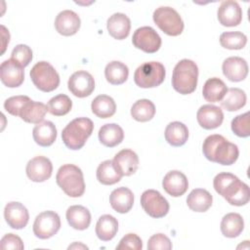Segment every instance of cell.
Listing matches in <instances>:
<instances>
[{
  "instance_id": "cell-1",
  "label": "cell",
  "mask_w": 250,
  "mask_h": 250,
  "mask_svg": "<svg viewBox=\"0 0 250 250\" xmlns=\"http://www.w3.org/2000/svg\"><path fill=\"white\" fill-rule=\"evenodd\" d=\"M215 190L230 205L242 206L249 202V187L231 173H219L213 181Z\"/></svg>"
},
{
  "instance_id": "cell-2",
  "label": "cell",
  "mask_w": 250,
  "mask_h": 250,
  "mask_svg": "<svg viewBox=\"0 0 250 250\" xmlns=\"http://www.w3.org/2000/svg\"><path fill=\"white\" fill-rule=\"evenodd\" d=\"M202 151L209 161L222 165L233 164L239 154L238 147L235 144L229 142L222 135L218 134L210 135L204 140Z\"/></svg>"
},
{
  "instance_id": "cell-3",
  "label": "cell",
  "mask_w": 250,
  "mask_h": 250,
  "mask_svg": "<svg viewBox=\"0 0 250 250\" xmlns=\"http://www.w3.org/2000/svg\"><path fill=\"white\" fill-rule=\"evenodd\" d=\"M197 79L198 67L193 61L184 59L175 65L172 75V86L178 93L188 95L194 92L197 86Z\"/></svg>"
},
{
  "instance_id": "cell-4",
  "label": "cell",
  "mask_w": 250,
  "mask_h": 250,
  "mask_svg": "<svg viewBox=\"0 0 250 250\" xmlns=\"http://www.w3.org/2000/svg\"><path fill=\"white\" fill-rule=\"evenodd\" d=\"M94 130L93 121L87 117H78L70 121L62 132V139L69 149L77 150L84 146Z\"/></svg>"
},
{
  "instance_id": "cell-5",
  "label": "cell",
  "mask_w": 250,
  "mask_h": 250,
  "mask_svg": "<svg viewBox=\"0 0 250 250\" xmlns=\"http://www.w3.org/2000/svg\"><path fill=\"white\" fill-rule=\"evenodd\" d=\"M58 186L70 197H79L85 191V182L81 169L73 164L60 167L56 176Z\"/></svg>"
},
{
  "instance_id": "cell-6",
  "label": "cell",
  "mask_w": 250,
  "mask_h": 250,
  "mask_svg": "<svg viewBox=\"0 0 250 250\" xmlns=\"http://www.w3.org/2000/svg\"><path fill=\"white\" fill-rule=\"evenodd\" d=\"M30 78L34 86L43 92H52L60 84V76L55 67L48 62H38L30 70Z\"/></svg>"
},
{
  "instance_id": "cell-7",
  "label": "cell",
  "mask_w": 250,
  "mask_h": 250,
  "mask_svg": "<svg viewBox=\"0 0 250 250\" xmlns=\"http://www.w3.org/2000/svg\"><path fill=\"white\" fill-rule=\"evenodd\" d=\"M165 74V67L161 62H145L136 69L134 81L141 88H154L164 81Z\"/></svg>"
},
{
  "instance_id": "cell-8",
  "label": "cell",
  "mask_w": 250,
  "mask_h": 250,
  "mask_svg": "<svg viewBox=\"0 0 250 250\" xmlns=\"http://www.w3.org/2000/svg\"><path fill=\"white\" fill-rule=\"evenodd\" d=\"M152 19L155 24L167 35L178 36L184 30V21L181 16L171 7L157 8L153 12Z\"/></svg>"
},
{
  "instance_id": "cell-9",
  "label": "cell",
  "mask_w": 250,
  "mask_h": 250,
  "mask_svg": "<svg viewBox=\"0 0 250 250\" xmlns=\"http://www.w3.org/2000/svg\"><path fill=\"white\" fill-rule=\"evenodd\" d=\"M61 229L60 216L54 211H44L36 216L33 223V233L40 239L54 236Z\"/></svg>"
},
{
  "instance_id": "cell-10",
  "label": "cell",
  "mask_w": 250,
  "mask_h": 250,
  "mask_svg": "<svg viewBox=\"0 0 250 250\" xmlns=\"http://www.w3.org/2000/svg\"><path fill=\"white\" fill-rule=\"evenodd\" d=\"M141 205L145 212L152 218H162L169 211V203L161 193L154 189L145 190L141 196Z\"/></svg>"
},
{
  "instance_id": "cell-11",
  "label": "cell",
  "mask_w": 250,
  "mask_h": 250,
  "mask_svg": "<svg viewBox=\"0 0 250 250\" xmlns=\"http://www.w3.org/2000/svg\"><path fill=\"white\" fill-rule=\"evenodd\" d=\"M132 43L137 49L148 54H153L159 50L161 38L152 27L142 26L134 32Z\"/></svg>"
},
{
  "instance_id": "cell-12",
  "label": "cell",
  "mask_w": 250,
  "mask_h": 250,
  "mask_svg": "<svg viewBox=\"0 0 250 250\" xmlns=\"http://www.w3.org/2000/svg\"><path fill=\"white\" fill-rule=\"evenodd\" d=\"M68 90L78 98L90 96L95 89L94 77L85 70L75 71L68 79Z\"/></svg>"
},
{
  "instance_id": "cell-13",
  "label": "cell",
  "mask_w": 250,
  "mask_h": 250,
  "mask_svg": "<svg viewBox=\"0 0 250 250\" xmlns=\"http://www.w3.org/2000/svg\"><path fill=\"white\" fill-rule=\"evenodd\" d=\"M25 172L28 179L32 182L42 183L51 177L53 165L49 158L39 155L33 157L27 162Z\"/></svg>"
},
{
  "instance_id": "cell-14",
  "label": "cell",
  "mask_w": 250,
  "mask_h": 250,
  "mask_svg": "<svg viewBox=\"0 0 250 250\" xmlns=\"http://www.w3.org/2000/svg\"><path fill=\"white\" fill-rule=\"evenodd\" d=\"M0 78L6 87H19L24 80L23 67L12 59L6 60L0 65Z\"/></svg>"
},
{
  "instance_id": "cell-15",
  "label": "cell",
  "mask_w": 250,
  "mask_h": 250,
  "mask_svg": "<svg viewBox=\"0 0 250 250\" xmlns=\"http://www.w3.org/2000/svg\"><path fill=\"white\" fill-rule=\"evenodd\" d=\"M4 218L9 227L15 229H21L27 225L29 214L21 203L12 201L5 206Z\"/></svg>"
},
{
  "instance_id": "cell-16",
  "label": "cell",
  "mask_w": 250,
  "mask_h": 250,
  "mask_svg": "<svg viewBox=\"0 0 250 250\" xmlns=\"http://www.w3.org/2000/svg\"><path fill=\"white\" fill-rule=\"evenodd\" d=\"M196 119L203 129L212 130L222 125L224 113L219 106L214 104H203L197 110Z\"/></svg>"
},
{
  "instance_id": "cell-17",
  "label": "cell",
  "mask_w": 250,
  "mask_h": 250,
  "mask_svg": "<svg viewBox=\"0 0 250 250\" xmlns=\"http://www.w3.org/2000/svg\"><path fill=\"white\" fill-rule=\"evenodd\" d=\"M217 17L219 22L224 26H236L242 21V10L236 1L227 0L218 8Z\"/></svg>"
},
{
  "instance_id": "cell-18",
  "label": "cell",
  "mask_w": 250,
  "mask_h": 250,
  "mask_svg": "<svg viewBox=\"0 0 250 250\" xmlns=\"http://www.w3.org/2000/svg\"><path fill=\"white\" fill-rule=\"evenodd\" d=\"M162 187L169 195L179 197L188 190V182L184 173L178 170H173L164 176Z\"/></svg>"
},
{
  "instance_id": "cell-19",
  "label": "cell",
  "mask_w": 250,
  "mask_h": 250,
  "mask_svg": "<svg viewBox=\"0 0 250 250\" xmlns=\"http://www.w3.org/2000/svg\"><path fill=\"white\" fill-rule=\"evenodd\" d=\"M79 16L70 10H64L58 14L55 20L56 30L63 36L74 35L80 28Z\"/></svg>"
},
{
  "instance_id": "cell-20",
  "label": "cell",
  "mask_w": 250,
  "mask_h": 250,
  "mask_svg": "<svg viewBox=\"0 0 250 250\" xmlns=\"http://www.w3.org/2000/svg\"><path fill=\"white\" fill-rule=\"evenodd\" d=\"M224 75L232 82H239L246 78L248 74V64L240 57H229L226 59L222 65Z\"/></svg>"
},
{
  "instance_id": "cell-21",
  "label": "cell",
  "mask_w": 250,
  "mask_h": 250,
  "mask_svg": "<svg viewBox=\"0 0 250 250\" xmlns=\"http://www.w3.org/2000/svg\"><path fill=\"white\" fill-rule=\"evenodd\" d=\"M112 162L115 169L122 176H131L138 169L139 157L132 149L125 148L115 154Z\"/></svg>"
},
{
  "instance_id": "cell-22",
  "label": "cell",
  "mask_w": 250,
  "mask_h": 250,
  "mask_svg": "<svg viewBox=\"0 0 250 250\" xmlns=\"http://www.w3.org/2000/svg\"><path fill=\"white\" fill-rule=\"evenodd\" d=\"M106 28L111 37L117 40H123L130 33V19L125 14L115 13L108 18L106 21Z\"/></svg>"
},
{
  "instance_id": "cell-23",
  "label": "cell",
  "mask_w": 250,
  "mask_h": 250,
  "mask_svg": "<svg viewBox=\"0 0 250 250\" xmlns=\"http://www.w3.org/2000/svg\"><path fill=\"white\" fill-rule=\"evenodd\" d=\"M109 203L113 210L120 214L131 210L134 203V194L130 188L120 187L113 189L109 195Z\"/></svg>"
},
{
  "instance_id": "cell-24",
  "label": "cell",
  "mask_w": 250,
  "mask_h": 250,
  "mask_svg": "<svg viewBox=\"0 0 250 250\" xmlns=\"http://www.w3.org/2000/svg\"><path fill=\"white\" fill-rule=\"evenodd\" d=\"M47 111L48 106L43 103L28 100L21 107L19 116L27 123L38 124L42 122Z\"/></svg>"
},
{
  "instance_id": "cell-25",
  "label": "cell",
  "mask_w": 250,
  "mask_h": 250,
  "mask_svg": "<svg viewBox=\"0 0 250 250\" xmlns=\"http://www.w3.org/2000/svg\"><path fill=\"white\" fill-rule=\"evenodd\" d=\"M66 220L69 226L78 230L86 229L91 223L90 211L82 205H72L66 210Z\"/></svg>"
},
{
  "instance_id": "cell-26",
  "label": "cell",
  "mask_w": 250,
  "mask_h": 250,
  "mask_svg": "<svg viewBox=\"0 0 250 250\" xmlns=\"http://www.w3.org/2000/svg\"><path fill=\"white\" fill-rule=\"evenodd\" d=\"M32 136L37 145L41 146H50L57 139L56 126L51 121H42L35 125L32 130Z\"/></svg>"
},
{
  "instance_id": "cell-27",
  "label": "cell",
  "mask_w": 250,
  "mask_h": 250,
  "mask_svg": "<svg viewBox=\"0 0 250 250\" xmlns=\"http://www.w3.org/2000/svg\"><path fill=\"white\" fill-rule=\"evenodd\" d=\"M211 193L203 188L192 189L187 198L188 208L194 212H206L212 205Z\"/></svg>"
},
{
  "instance_id": "cell-28",
  "label": "cell",
  "mask_w": 250,
  "mask_h": 250,
  "mask_svg": "<svg viewBox=\"0 0 250 250\" xmlns=\"http://www.w3.org/2000/svg\"><path fill=\"white\" fill-rule=\"evenodd\" d=\"M123 129L115 123L104 124L99 130V140L104 146L107 147L116 146L123 141Z\"/></svg>"
},
{
  "instance_id": "cell-29",
  "label": "cell",
  "mask_w": 250,
  "mask_h": 250,
  "mask_svg": "<svg viewBox=\"0 0 250 250\" xmlns=\"http://www.w3.org/2000/svg\"><path fill=\"white\" fill-rule=\"evenodd\" d=\"M228 92V87L223 80L218 77L209 78L202 89L203 98L209 103H217L223 100Z\"/></svg>"
},
{
  "instance_id": "cell-30",
  "label": "cell",
  "mask_w": 250,
  "mask_h": 250,
  "mask_svg": "<svg viewBox=\"0 0 250 250\" xmlns=\"http://www.w3.org/2000/svg\"><path fill=\"white\" fill-rule=\"evenodd\" d=\"M244 229V221L238 213H229L225 215L221 222V231L224 236L234 238L238 236Z\"/></svg>"
},
{
  "instance_id": "cell-31",
  "label": "cell",
  "mask_w": 250,
  "mask_h": 250,
  "mask_svg": "<svg viewBox=\"0 0 250 250\" xmlns=\"http://www.w3.org/2000/svg\"><path fill=\"white\" fill-rule=\"evenodd\" d=\"M165 140L173 146H181L185 145L188 138V127L179 121L171 122L165 129Z\"/></svg>"
},
{
  "instance_id": "cell-32",
  "label": "cell",
  "mask_w": 250,
  "mask_h": 250,
  "mask_svg": "<svg viewBox=\"0 0 250 250\" xmlns=\"http://www.w3.org/2000/svg\"><path fill=\"white\" fill-rule=\"evenodd\" d=\"M118 222L111 215H103L96 225V234L103 241L111 240L117 233Z\"/></svg>"
},
{
  "instance_id": "cell-33",
  "label": "cell",
  "mask_w": 250,
  "mask_h": 250,
  "mask_svg": "<svg viewBox=\"0 0 250 250\" xmlns=\"http://www.w3.org/2000/svg\"><path fill=\"white\" fill-rule=\"evenodd\" d=\"M129 75L128 66L118 61H112L105 65L104 76L108 83L112 85L123 84Z\"/></svg>"
},
{
  "instance_id": "cell-34",
  "label": "cell",
  "mask_w": 250,
  "mask_h": 250,
  "mask_svg": "<svg viewBox=\"0 0 250 250\" xmlns=\"http://www.w3.org/2000/svg\"><path fill=\"white\" fill-rule=\"evenodd\" d=\"M91 108L96 116L100 118H108L115 113L116 104L111 97L107 95H99L93 100Z\"/></svg>"
},
{
  "instance_id": "cell-35",
  "label": "cell",
  "mask_w": 250,
  "mask_h": 250,
  "mask_svg": "<svg viewBox=\"0 0 250 250\" xmlns=\"http://www.w3.org/2000/svg\"><path fill=\"white\" fill-rule=\"evenodd\" d=\"M97 179L98 181L105 186H110L118 183L122 175L115 169L112 160L103 161L97 168Z\"/></svg>"
},
{
  "instance_id": "cell-36",
  "label": "cell",
  "mask_w": 250,
  "mask_h": 250,
  "mask_svg": "<svg viewBox=\"0 0 250 250\" xmlns=\"http://www.w3.org/2000/svg\"><path fill=\"white\" fill-rule=\"evenodd\" d=\"M155 106L153 103L146 99L137 101L131 107L132 117L139 122H146L153 118Z\"/></svg>"
},
{
  "instance_id": "cell-37",
  "label": "cell",
  "mask_w": 250,
  "mask_h": 250,
  "mask_svg": "<svg viewBox=\"0 0 250 250\" xmlns=\"http://www.w3.org/2000/svg\"><path fill=\"white\" fill-rule=\"evenodd\" d=\"M221 102V105L229 111H236L246 104V94L239 88H229Z\"/></svg>"
},
{
  "instance_id": "cell-38",
  "label": "cell",
  "mask_w": 250,
  "mask_h": 250,
  "mask_svg": "<svg viewBox=\"0 0 250 250\" xmlns=\"http://www.w3.org/2000/svg\"><path fill=\"white\" fill-rule=\"evenodd\" d=\"M48 111L55 116H62L67 114L72 107V101L64 94L53 97L47 104Z\"/></svg>"
},
{
  "instance_id": "cell-39",
  "label": "cell",
  "mask_w": 250,
  "mask_h": 250,
  "mask_svg": "<svg viewBox=\"0 0 250 250\" xmlns=\"http://www.w3.org/2000/svg\"><path fill=\"white\" fill-rule=\"evenodd\" d=\"M222 47L229 50L243 49L247 43V37L240 31H227L220 35Z\"/></svg>"
},
{
  "instance_id": "cell-40",
  "label": "cell",
  "mask_w": 250,
  "mask_h": 250,
  "mask_svg": "<svg viewBox=\"0 0 250 250\" xmlns=\"http://www.w3.org/2000/svg\"><path fill=\"white\" fill-rule=\"evenodd\" d=\"M231 130L232 132L240 137L247 138L250 136V125H249V112L239 114L234 117L231 121Z\"/></svg>"
},
{
  "instance_id": "cell-41",
  "label": "cell",
  "mask_w": 250,
  "mask_h": 250,
  "mask_svg": "<svg viewBox=\"0 0 250 250\" xmlns=\"http://www.w3.org/2000/svg\"><path fill=\"white\" fill-rule=\"evenodd\" d=\"M11 59L24 68L32 61V51L27 45L19 44L13 49Z\"/></svg>"
},
{
  "instance_id": "cell-42",
  "label": "cell",
  "mask_w": 250,
  "mask_h": 250,
  "mask_svg": "<svg viewBox=\"0 0 250 250\" xmlns=\"http://www.w3.org/2000/svg\"><path fill=\"white\" fill-rule=\"evenodd\" d=\"M28 100H30V98L27 96H23V95L11 97L5 101L4 108L10 114H12L14 116H19L21 107Z\"/></svg>"
},
{
  "instance_id": "cell-43",
  "label": "cell",
  "mask_w": 250,
  "mask_h": 250,
  "mask_svg": "<svg viewBox=\"0 0 250 250\" xmlns=\"http://www.w3.org/2000/svg\"><path fill=\"white\" fill-rule=\"evenodd\" d=\"M147 249L149 250H170L172 243L170 239L163 233H156L149 237L147 241Z\"/></svg>"
},
{
  "instance_id": "cell-44",
  "label": "cell",
  "mask_w": 250,
  "mask_h": 250,
  "mask_svg": "<svg viewBox=\"0 0 250 250\" xmlns=\"http://www.w3.org/2000/svg\"><path fill=\"white\" fill-rule=\"evenodd\" d=\"M142 248H143L142 239L136 233H127L125 236L121 238L119 244L116 246L117 250H121V249L141 250Z\"/></svg>"
},
{
  "instance_id": "cell-45",
  "label": "cell",
  "mask_w": 250,
  "mask_h": 250,
  "mask_svg": "<svg viewBox=\"0 0 250 250\" xmlns=\"http://www.w3.org/2000/svg\"><path fill=\"white\" fill-rule=\"evenodd\" d=\"M0 247L3 250L7 249H23V243L20 236L14 233H7L5 234L0 241Z\"/></svg>"
},
{
  "instance_id": "cell-46",
  "label": "cell",
  "mask_w": 250,
  "mask_h": 250,
  "mask_svg": "<svg viewBox=\"0 0 250 250\" xmlns=\"http://www.w3.org/2000/svg\"><path fill=\"white\" fill-rule=\"evenodd\" d=\"M80 247H82V248H84V249H88V247H87V246H85V245H83V244H77V242H76V243H74V244H72V245H70V246L68 247V249L80 248Z\"/></svg>"
}]
</instances>
